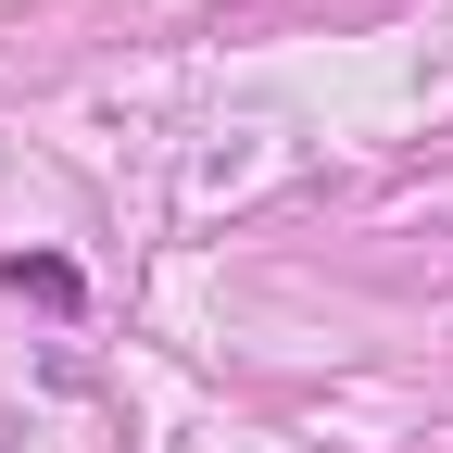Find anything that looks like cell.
<instances>
[{"mask_svg":"<svg viewBox=\"0 0 453 453\" xmlns=\"http://www.w3.org/2000/svg\"><path fill=\"white\" fill-rule=\"evenodd\" d=\"M13 290H26L38 315H76V265H64V252H13Z\"/></svg>","mask_w":453,"mask_h":453,"instance_id":"6da1fadb","label":"cell"}]
</instances>
